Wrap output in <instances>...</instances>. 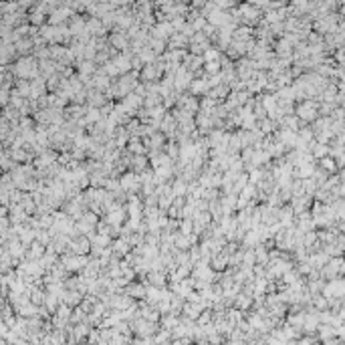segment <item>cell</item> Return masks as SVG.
I'll return each mask as SVG.
<instances>
[{"label":"cell","mask_w":345,"mask_h":345,"mask_svg":"<svg viewBox=\"0 0 345 345\" xmlns=\"http://www.w3.org/2000/svg\"><path fill=\"white\" fill-rule=\"evenodd\" d=\"M321 162H323V168L325 170H329V172H333V170H335V164H333L331 158H325V159H321Z\"/></svg>","instance_id":"1"},{"label":"cell","mask_w":345,"mask_h":345,"mask_svg":"<svg viewBox=\"0 0 345 345\" xmlns=\"http://www.w3.org/2000/svg\"><path fill=\"white\" fill-rule=\"evenodd\" d=\"M240 46H246V42H244V45H240ZM230 49H238V42H236L234 46L230 45ZM238 53H242V49H240V51H228V55H230V57H236V55H238Z\"/></svg>","instance_id":"2"}]
</instances>
